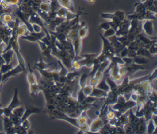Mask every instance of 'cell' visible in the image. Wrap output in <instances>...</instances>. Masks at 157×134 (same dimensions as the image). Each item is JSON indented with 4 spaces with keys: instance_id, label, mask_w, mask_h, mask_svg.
Masks as SVG:
<instances>
[{
    "instance_id": "obj_1",
    "label": "cell",
    "mask_w": 157,
    "mask_h": 134,
    "mask_svg": "<svg viewBox=\"0 0 157 134\" xmlns=\"http://www.w3.org/2000/svg\"><path fill=\"white\" fill-rule=\"evenodd\" d=\"M48 111V114L50 115V118L61 119V120H65L69 122V124H71V125L75 126V127L78 128H79L80 126L77 123V118L71 117L68 114H67L66 113H65L64 112H63V111L57 108H55Z\"/></svg>"
},
{
    "instance_id": "obj_2",
    "label": "cell",
    "mask_w": 157,
    "mask_h": 134,
    "mask_svg": "<svg viewBox=\"0 0 157 134\" xmlns=\"http://www.w3.org/2000/svg\"><path fill=\"white\" fill-rule=\"evenodd\" d=\"M20 105H21V101L18 98V89L16 87L14 89L13 97L10 103L7 107H5L3 108V115L9 117L13 109Z\"/></svg>"
},
{
    "instance_id": "obj_3",
    "label": "cell",
    "mask_w": 157,
    "mask_h": 134,
    "mask_svg": "<svg viewBox=\"0 0 157 134\" xmlns=\"http://www.w3.org/2000/svg\"><path fill=\"white\" fill-rule=\"evenodd\" d=\"M101 38L102 41V49L101 51V53H102L104 55H105L107 58H110L113 55H115L114 50L112 47V45L110 43V42L109 41L107 38L104 37L102 34L100 33Z\"/></svg>"
},
{
    "instance_id": "obj_4",
    "label": "cell",
    "mask_w": 157,
    "mask_h": 134,
    "mask_svg": "<svg viewBox=\"0 0 157 134\" xmlns=\"http://www.w3.org/2000/svg\"><path fill=\"white\" fill-rule=\"evenodd\" d=\"M23 71H23V68L21 67V66L20 65H18L15 68H12L7 72L2 74V81H1L2 84L5 82L10 77H11L12 76H15L16 75H17Z\"/></svg>"
},
{
    "instance_id": "obj_5",
    "label": "cell",
    "mask_w": 157,
    "mask_h": 134,
    "mask_svg": "<svg viewBox=\"0 0 157 134\" xmlns=\"http://www.w3.org/2000/svg\"><path fill=\"white\" fill-rule=\"evenodd\" d=\"M45 33L42 31L39 33L33 31V32H28V33L26 35L23 36L21 37L28 41L34 42H37L39 40H41L42 38L45 36Z\"/></svg>"
},
{
    "instance_id": "obj_6",
    "label": "cell",
    "mask_w": 157,
    "mask_h": 134,
    "mask_svg": "<svg viewBox=\"0 0 157 134\" xmlns=\"http://www.w3.org/2000/svg\"><path fill=\"white\" fill-rule=\"evenodd\" d=\"M104 125V123L102 119L98 116L97 118L93 120L91 125H90L89 133H98Z\"/></svg>"
},
{
    "instance_id": "obj_7",
    "label": "cell",
    "mask_w": 157,
    "mask_h": 134,
    "mask_svg": "<svg viewBox=\"0 0 157 134\" xmlns=\"http://www.w3.org/2000/svg\"><path fill=\"white\" fill-rule=\"evenodd\" d=\"M142 29L144 33L149 36H151L154 34V26L152 20H144V22H142Z\"/></svg>"
},
{
    "instance_id": "obj_8",
    "label": "cell",
    "mask_w": 157,
    "mask_h": 134,
    "mask_svg": "<svg viewBox=\"0 0 157 134\" xmlns=\"http://www.w3.org/2000/svg\"><path fill=\"white\" fill-rule=\"evenodd\" d=\"M42 111V110L39 108H37L36 106H29L27 107H25V112L21 118V122L24 120L28 119V117L33 114H39Z\"/></svg>"
},
{
    "instance_id": "obj_9",
    "label": "cell",
    "mask_w": 157,
    "mask_h": 134,
    "mask_svg": "<svg viewBox=\"0 0 157 134\" xmlns=\"http://www.w3.org/2000/svg\"><path fill=\"white\" fill-rule=\"evenodd\" d=\"M136 133H146L147 121L144 117H140L139 122L134 126Z\"/></svg>"
},
{
    "instance_id": "obj_10",
    "label": "cell",
    "mask_w": 157,
    "mask_h": 134,
    "mask_svg": "<svg viewBox=\"0 0 157 134\" xmlns=\"http://www.w3.org/2000/svg\"><path fill=\"white\" fill-rule=\"evenodd\" d=\"M124 65L125 66L127 70V76H129L131 74H133L139 70H145L147 68L145 66V65H138L134 63H132L127 65Z\"/></svg>"
},
{
    "instance_id": "obj_11",
    "label": "cell",
    "mask_w": 157,
    "mask_h": 134,
    "mask_svg": "<svg viewBox=\"0 0 157 134\" xmlns=\"http://www.w3.org/2000/svg\"><path fill=\"white\" fill-rule=\"evenodd\" d=\"M73 44V48L75 54V58H77L79 56V53L80 52L82 49V39L78 37L72 41Z\"/></svg>"
},
{
    "instance_id": "obj_12",
    "label": "cell",
    "mask_w": 157,
    "mask_h": 134,
    "mask_svg": "<svg viewBox=\"0 0 157 134\" xmlns=\"http://www.w3.org/2000/svg\"><path fill=\"white\" fill-rule=\"evenodd\" d=\"M14 53V51L12 49H10L2 52V53L1 54V57L4 59L6 64H10L12 63L13 60V55Z\"/></svg>"
},
{
    "instance_id": "obj_13",
    "label": "cell",
    "mask_w": 157,
    "mask_h": 134,
    "mask_svg": "<svg viewBox=\"0 0 157 134\" xmlns=\"http://www.w3.org/2000/svg\"><path fill=\"white\" fill-rule=\"evenodd\" d=\"M108 92H106L102 90H101L99 89L96 88V87L93 88L92 92L91 93V94L90 95V96L93 97H96L98 98H105L107 95Z\"/></svg>"
},
{
    "instance_id": "obj_14",
    "label": "cell",
    "mask_w": 157,
    "mask_h": 134,
    "mask_svg": "<svg viewBox=\"0 0 157 134\" xmlns=\"http://www.w3.org/2000/svg\"><path fill=\"white\" fill-rule=\"evenodd\" d=\"M128 122L135 126L139 122L140 117L136 116V114L133 112L132 108H131L128 111Z\"/></svg>"
},
{
    "instance_id": "obj_15",
    "label": "cell",
    "mask_w": 157,
    "mask_h": 134,
    "mask_svg": "<svg viewBox=\"0 0 157 134\" xmlns=\"http://www.w3.org/2000/svg\"><path fill=\"white\" fill-rule=\"evenodd\" d=\"M61 7H63L69 10L74 12V7L72 0H58Z\"/></svg>"
},
{
    "instance_id": "obj_16",
    "label": "cell",
    "mask_w": 157,
    "mask_h": 134,
    "mask_svg": "<svg viewBox=\"0 0 157 134\" xmlns=\"http://www.w3.org/2000/svg\"><path fill=\"white\" fill-rule=\"evenodd\" d=\"M96 87L98 89H99L101 90H102L106 92H109L110 90V87L105 81V78L104 76L100 81H99L98 83L96 85Z\"/></svg>"
},
{
    "instance_id": "obj_17",
    "label": "cell",
    "mask_w": 157,
    "mask_h": 134,
    "mask_svg": "<svg viewBox=\"0 0 157 134\" xmlns=\"http://www.w3.org/2000/svg\"><path fill=\"white\" fill-rule=\"evenodd\" d=\"M3 121V126H4V130L5 131V133L9 130L13 126V124L12 123V122L11 121L9 117L6 116L4 115H2L1 117Z\"/></svg>"
},
{
    "instance_id": "obj_18",
    "label": "cell",
    "mask_w": 157,
    "mask_h": 134,
    "mask_svg": "<svg viewBox=\"0 0 157 134\" xmlns=\"http://www.w3.org/2000/svg\"><path fill=\"white\" fill-rule=\"evenodd\" d=\"M54 65V63H46L44 62L42 59H40L39 60H37L35 63L34 66L36 69H47L48 67H50L51 65Z\"/></svg>"
},
{
    "instance_id": "obj_19",
    "label": "cell",
    "mask_w": 157,
    "mask_h": 134,
    "mask_svg": "<svg viewBox=\"0 0 157 134\" xmlns=\"http://www.w3.org/2000/svg\"><path fill=\"white\" fill-rule=\"evenodd\" d=\"M28 66H29V73H28V75H27V80H28L29 84L31 85V84L38 83L36 76H35L34 73H33V70L31 69L29 63H28Z\"/></svg>"
},
{
    "instance_id": "obj_20",
    "label": "cell",
    "mask_w": 157,
    "mask_h": 134,
    "mask_svg": "<svg viewBox=\"0 0 157 134\" xmlns=\"http://www.w3.org/2000/svg\"><path fill=\"white\" fill-rule=\"evenodd\" d=\"M156 128V123L151 118L147 122V132L146 133H153Z\"/></svg>"
},
{
    "instance_id": "obj_21",
    "label": "cell",
    "mask_w": 157,
    "mask_h": 134,
    "mask_svg": "<svg viewBox=\"0 0 157 134\" xmlns=\"http://www.w3.org/2000/svg\"><path fill=\"white\" fill-rule=\"evenodd\" d=\"M133 63L141 65H145L148 62V59L147 57L140 56V55H136L134 57L132 58Z\"/></svg>"
},
{
    "instance_id": "obj_22",
    "label": "cell",
    "mask_w": 157,
    "mask_h": 134,
    "mask_svg": "<svg viewBox=\"0 0 157 134\" xmlns=\"http://www.w3.org/2000/svg\"><path fill=\"white\" fill-rule=\"evenodd\" d=\"M40 73L42 78L46 81H53L52 78V71H49L47 69H36Z\"/></svg>"
},
{
    "instance_id": "obj_23",
    "label": "cell",
    "mask_w": 157,
    "mask_h": 134,
    "mask_svg": "<svg viewBox=\"0 0 157 134\" xmlns=\"http://www.w3.org/2000/svg\"><path fill=\"white\" fill-rule=\"evenodd\" d=\"M29 90H30L31 95L34 97V96H36L39 92L42 91V89L38 82L36 84L29 85Z\"/></svg>"
},
{
    "instance_id": "obj_24",
    "label": "cell",
    "mask_w": 157,
    "mask_h": 134,
    "mask_svg": "<svg viewBox=\"0 0 157 134\" xmlns=\"http://www.w3.org/2000/svg\"><path fill=\"white\" fill-rule=\"evenodd\" d=\"M80 76V73L77 70H72L71 71H68L66 74L67 81L66 82H71L74 81L77 77Z\"/></svg>"
},
{
    "instance_id": "obj_25",
    "label": "cell",
    "mask_w": 157,
    "mask_h": 134,
    "mask_svg": "<svg viewBox=\"0 0 157 134\" xmlns=\"http://www.w3.org/2000/svg\"><path fill=\"white\" fill-rule=\"evenodd\" d=\"M28 32L29 31L28 30L26 26L24 23L22 25H18L17 29V34L18 37L25 36L28 33Z\"/></svg>"
},
{
    "instance_id": "obj_26",
    "label": "cell",
    "mask_w": 157,
    "mask_h": 134,
    "mask_svg": "<svg viewBox=\"0 0 157 134\" xmlns=\"http://www.w3.org/2000/svg\"><path fill=\"white\" fill-rule=\"evenodd\" d=\"M88 117L86 114V110H85V111H83L82 113L77 117V121L78 124L80 126L86 123H88Z\"/></svg>"
},
{
    "instance_id": "obj_27",
    "label": "cell",
    "mask_w": 157,
    "mask_h": 134,
    "mask_svg": "<svg viewBox=\"0 0 157 134\" xmlns=\"http://www.w3.org/2000/svg\"><path fill=\"white\" fill-rule=\"evenodd\" d=\"M0 19L4 25H7L13 21V17L10 14H2L0 15Z\"/></svg>"
},
{
    "instance_id": "obj_28",
    "label": "cell",
    "mask_w": 157,
    "mask_h": 134,
    "mask_svg": "<svg viewBox=\"0 0 157 134\" xmlns=\"http://www.w3.org/2000/svg\"><path fill=\"white\" fill-rule=\"evenodd\" d=\"M104 76L105 78V81L110 87V90H115L118 87L117 83L112 79H111V77L109 75H105Z\"/></svg>"
},
{
    "instance_id": "obj_29",
    "label": "cell",
    "mask_w": 157,
    "mask_h": 134,
    "mask_svg": "<svg viewBox=\"0 0 157 134\" xmlns=\"http://www.w3.org/2000/svg\"><path fill=\"white\" fill-rule=\"evenodd\" d=\"M88 33V28L86 25H83L78 30V36L82 39L85 38Z\"/></svg>"
},
{
    "instance_id": "obj_30",
    "label": "cell",
    "mask_w": 157,
    "mask_h": 134,
    "mask_svg": "<svg viewBox=\"0 0 157 134\" xmlns=\"http://www.w3.org/2000/svg\"><path fill=\"white\" fill-rule=\"evenodd\" d=\"M136 55H140L142 57H145L147 58H149L151 56V54L148 52L147 49H145L143 47H139L136 51Z\"/></svg>"
},
{
    "instance_id": "obj_31",
    "label": "cell",
    "mask_w": 157,
    "mask_h": 134,
    "mask_svg": "<svg viewBox=\"0 0 157 134\" xmlns=\"http://www.w3.org/2000/svg\"><path fill=\"white\" fill-rule=\"evenodd\" d=\"M50 3V12H55L61 7L58 0H51Z\"/></svg>"
},
{
    "instance_id": "obj_32",
    "label": "cell",
    "mask_w": 157,
    "mask_h": 134,
    "mask_svg": "<svg viewBox=\"0 0 157 134\" xmlns=\"http://www.w3.org/2000/svg\"><path fill=\"white\" fill-rule=\"evenodd\" d=\"M123 128L124 133H136L134 126L128 122L123 126Z\"/></svg>"
},
{
    "instance_id": "obj_33",
    "label": "cell",
    "mask_w": 157,
    "mask_h": 134,
    "mask_svg": "<svg viewBox=\"0 0 157 134\" xmlns=\"http://www.w3.org/2000/svg\"><path fill=\"white\" fill-rule=\"evenodd\" d=\"M88 77V74L86 73H83L80 76L78 79V85L80 89H83V87L86 84V80Z\"/></svg>"
},
{
    "instance_id": "obj_34",
    "label": "cell",
    "mask_w": 157,
    "mask_h": 134,
    "mask_svg": "<svg viewBox=\"0 0 157 134\" xmlns=\"http://www.w3.org/2000/svg\"><path fill=\"white\" fill-rule=\"evenodd\" d=\"M25 110V107L23 106H19L15 108H14L12 111V113L14 114L15 115L17 116L18 117L21 118Z\"/></svg>"
},
{
    "instance_id": "obj_35",
    "label": "cell",
    "mask_w": 157,
    "mask_h": 134,
    "mask_svg": "<svg viewBox=\"0 0 157 134\" xmlns=\"http://www.w3.org/2000/svg\"><path fill=\"white\" fill-rule=\"evenodd\" d=\"M39 9L46 12H49L50 10V3L49 1H42L39 5Z\"/></svg>"
},
{
    "instance_id": "obj_36",
    "label": "cell",
    "mask_w": 157,
    "mask_h": 134,
    "mask_svg": "<svg viewBox=\"0 0 157 134\" xmlns=\"http://www.w3.org/2000/svg\"><path fill=\"white\" fill-rule=\"evenodd\" d=\"M82 66H81L80 63H79L78 59L77 58H74L71 61V69L72 70H77L79 71Z\"/></svg>"
},
{
    "instance_id": "obj_37",
    "label": "cell",
    "mask_w": 157,
    "mask_h": 134,
    "mask_svg": "<svg viewBox=\"0 0 157 134\" xmlns=\"http://www.w3.org/2000/svg\"><path fill=\"white\" fill-rule=\"evenodd\" d=\"M11 121L12 122L13 125L15 126H17V125H21V118L18 117L17 116L15 115L14 114H13L12 112L11 113V114L9 116Z\"/></svg>"
},
{
    "instance_id": "obj_38",
    "label": "cell",
    "mask_w": 157,
    "mask_h": 134,
    "mask_svg": "<svg viewBox=\"0 0 157 134\" xmlns=\"http://www.w3.org/2000/svg\"><path fill=\"white\" fill-rule=\"evenodd\" d=\"M58 63L59 64V65L60 66L61 69L59 70H58L59 71V76H66V74L68 73V71L66 68V67L63 65V63L61 61V60L58 59Z\"/></svg>"
},
{
    "instance_id": "obj_39",
    "label": "cell",
    "mask_w": 157,
    "mask_h": 134,
    "mask_svg": "<svg viewBox=\"0 0 157 134\" xmlns=\"http://www.w3.org/2000/svg\"><path fill=\"white\" fill-rule=\"evenodd\" d=\"M6 4L12 6V7H18L21 4V0H1Z\"/></svg>"
},
{
    "instance_id": "obj_40",
    "label": "cell",
    "mask_w": 157,
    "mask_h": 134,
    "mask_svg": "<svg viewBox=\"0 0 157 134\" xmlns=\"http://www.w3.org/2000/svg\"><path fill=\"white\" fill-rule=\"evenodd\" d=\"M86 96L85 95V93L83 92L82 89H80V90L78 91L77 93V102L78 104H82V103L83 101V100L85 99Z\"/></svg>"
},
{
    "instance_id": "obj_41",
    "label": "cell",
    "mask_w": 157,
    "mask_h": 134,
    "mask_svg": "<svg viewBox=\"0 0 157 134\" xmlns=\"http://www.w3.org/2000/svg\"><path fill=\"white\" fill-rule=\"evenodd\" d=\"M104 33H103L102 36L105 37V38H108L109 37H111L112 36L115 35V30H113L112 28H110L106 30H104Z\"/></svg>"
},
{
    "instance_id": "obj_42",
    "label": "cell",
    "mask_w": 157,
    "mask_h": 134,
    "mask_svg": "<svg viewBox=\"0 0 157 134\" xmlns=\"http://www.w3.org/2000/svg\"><path fill=\"white\" fill-rule=\"evenodd\" d=\"M12 68V63L10 64H3L0 68V72L2 74L7 72L8 71H9L10 69H11Z\"/></svg>"
},
{
    "instance_id": "obj_43",
    "label": "cell",
    "mask_w": 157,
    "mask_h": 134,
    "mask_svg": "<svg viewBox=\"0 0 157 134\" xmlns=\"http://www.w3.org/2000/svg\"><path fill=\"white\" fill-rule=\"evenodd\" d=\"M93 87L91 86V85H90V84H88V85H85L84 87H83V88L82 89V90H83V93H85V95H86V96H89L90 94H91V92H92V90H93Z\"/></svg>"
},
{
    "instance_id": "obj_44",
    "label": "cell",
    "mask_w": 157,
    "mask_h": 134,
    "mask_svg": "<svg viewBox=\"0 0 157 134\" xmlns=\"http://www.w3.org/2000/svg\"><path fill=\"white\" fill-rule=\"evenodd\" d=\"M118 74L123 77L127 76V70H126V67L124 65H119Z\"/></svg>"
},
{
    "instance_id": "obj_45",
    "label": "cell",
    "mask_w": 157,
    "mask_h": 134,
    "mask_svg": "<svg viewBox=\"0 0 157 134\" xmlns=\"http://www.w3.org/2000/svg\"><path fill=\"white\" fill-rule=\"evenodd\" d=\"M113 14L116 16V17L121 22L123 21L124 19H125V14H124V12L123 11L117 10V11H115Z\"/></svg>"
},
{
    "instance_id": "obj_46",
    "label": "cell",
    "mask_w": 157,
    "mask_h": 134,
    "mask_svg": "<svg viewBox=\"0 0 157 134\" xmlns=\"http://www.w3.org/2000/svg\"><path fill=\"white\" fill-rule=\"evenodd\" d=\"M148 52L151 54V55H155L157 53V45L156 42L153 43L149 48H148Z\"/></svg>"
},
{
    "instance_id": "obj_47",
    "label": "cell",
    "mask_w": 157,
    "mask_h": 134,
    "mask_svg": "<svg viewBox=\"0 0 157 134\" xmlns=\"http://www.w3.org/2000/svg\"><path fill=\"white\" fill-rule=\"evenodd\" d=\"M89 128H90V126L88 125V123H86L85 124L80 125V127L78 128V129L80 130L83 133H89Z\"/></svg>"
},
{
    "instance_id": "obj_48",
    "label": "cell",
    "mask_w": 157,
    "mask_h": 134,
    "mask_svg": "<svg viewBox=\"0 0 157 134\" xmlns=\"http://www.w3.org/2000/svg\"><path fill=\"white\" fill-rule=\"evenodd\" d=\"M21 125L22 126V127H23V128H25L26 130L28 131V130H29V128H30L31 124H30L29 121L28 119H26V120H23V121L21 122Z\"/></svg>"
},
{
    "instance_id": "obj_49",
    "label": "cell",
    "mask_w": 157,
    "mask_h": 134,
    "mask_svg": "<svg viewBox=\"0 0 157 134\" xmlns=\"http://www.w3.org/2000/svg\"><path fill=\"white\" fill-rule=\"evenodd\" d=\"M128 49L127 47V46L124 47L121 50L120 52L118 55L121 57V58H123L124 57H126L128 55Z\"/></svg>"
},
{
    "instance_id": "obj_50",
    "label": "cell",
    "mask_w": 157,
    "mask_h": 134,
    "mask_svg": "<svg viewBox=\"0 0 157 134\" xmlns=\"http://www.w3.org/2000/svg\"><path fill=\"white\" fill-rule=\"evenodd\" d=\"M99 80L98 79H96L94 76L91 77H90V85H91L93 87H96V85H97V84L98 83Z\"/></svg>"
},
{
    "instance_id": "obj_51",
    "label": "cell",
    "mask_w": 157,
    "mask_h": 134,
    "mask_svg": "<svg viewBox=\"0 0 157 134\" xmlns=\"http://www.w3.org/2000/svg\"><path fill=\"white\" fill-rule=\"evenodd\" d=\"M32 25V28H33V30L34 32H36V33H39V32H40L42 31V27L36 24V23H33L31 24Z\"/></svg>"
},
{
    "instance_id": "obj_52",
    "label": "cell",
    "mask_w": 157,
    "mask_h": 134,
    "mask_svg": "<svg viewBox=\"0 0 157 134\" xmlns=\"http://www.w3.org/2000/svg\"><path fill=\"white\" fill-rule=\"evenodd\" d=\"M122 59H123V61H124V65H129V64L133 63L132 58H131V57H128V56L122 58Z\"/></svg>"
},
{
    "instance_id": "obj_53",
    "label": "cell",
    "mask_w": 157,
    "mask_h": 134,
    "mask_svg": "<svg viewBox=\"0 0 157 134\" xmlns=\"http://www.w3.org/2000/svg\"><path fill=\"white\" fill-rule=\"evenodd\" d=\"M99 28H100V29L104 30H106L110 28V26L109 22H104V23H101V24L99 25Z\"/></svg>"
},
{
    "instance_id": "obj_54",
    "label": "cell",
    "mask_w": 157,
    "mask_h": 134,
    "mask_svg": "<svg viewBox=\"0 0 157 134\" xmlns=\"http://www.w3.org/2000/svg\"><path fill=\"white\" fill-rule=\"evenodd\" d=\"M37 42H38V44H39V46H40V48L42 52L44 51V50H45L47 49V47H48L47 45H46L44 42H42V41H40V40L38 41Z\"/></svg>"
},
{
    "instance_id": "obj_55",
    "label": "cell",
    "mask_w": 157,
    "mask_h": 134,
    "mask_svg": "<svg viewBox=\"0 0 157 134\" xmlns=\"http://www.w3.org/2000/svg\"><path fill=\"white\" fill-rule=\"evenodd\" d=\"M6 44L4 42L0 43V55H1L4 49H6Z\"/></svg>"
},
{
    "instance_id": "obj_56",
    "label": "cell",
    "mask_w": 157,
    "mask_h": 134,
    "mask_svg": "<svg viewBox=\"0 0 157 134\" xmlns=\"http://www.w3.org/2000/svg\"><path fill=\"white\" fill-rule=\"evenodd\" d=\"M3 115V108H0V117Z\"/></svg>"
},
{
    "instance_id": "obj_57",
    "label": "cell",
    "mask_w": 157,
    "mask_h": 134,
    "mask_svg": "<svg viewBox=\"0 0 157 134\" xmlns=\"http://www.w3.org/2000/svg\"><path fill=\"white\" fill-rule=\"evenodd\" d=\"M87 1L90 4H93L95 1V0H87Z\"/></svg>"
},
{
    "instance_id": "obj_58",
    "label": "cell",
    "mask_w": 157,
    "mask_h": 134,
    "mask_svg": "<svg viewBox=\"0 0 157 134\" xmlns=\"http://www.w3.org/2000/svg\"><path fill=\"white\" fill-rule=\"evenodd\" d=\"M1 91V90H0ZM0 108H2V104H1V101H0Z\"/></svg>"
},
{
    "instance_id": "obj_59",
    "label": "cell",
    "mask_w": 157,
    "mask_h": 134,
    "mask_svg": "<svg viewBox=\"0 0 157 134\" xmlns=\"http://www.w3.org/2000/svg\"><path fill=\"white\" fill-rule=\"evenodd\" d=\"M48 1H51V0H48Z\"/></svg>"
}]
</instances>
